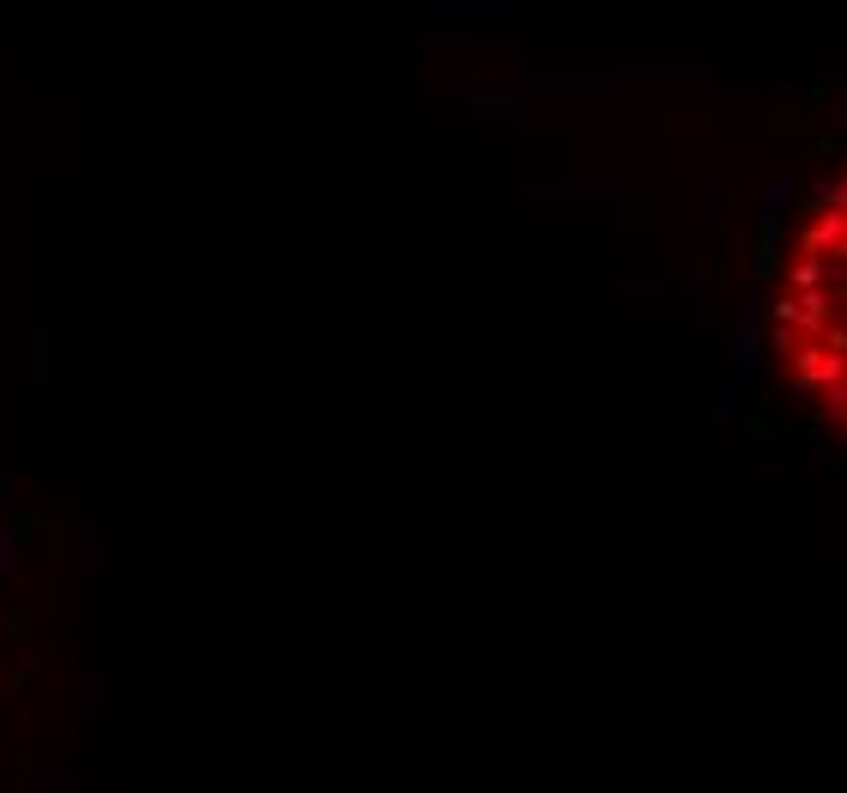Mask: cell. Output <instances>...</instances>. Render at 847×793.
I'll return each mask as SVG.
<instances>
[{
  "mask_svg": "<svg viewBox=\"0 0 847 793\" xmlns=\"http://www.w3.org/2000/svg\"><path fill=\"white\" fill-rule=\"evenodd\" d=\"M769 360L847 439V165L805 196L769 287Z\"/></svg>",
  "mask_w": 847,
  "mask_h": 793,
  "instance_id": "6da1fadb",
  "label": "cell"
}]
</instances>
